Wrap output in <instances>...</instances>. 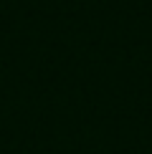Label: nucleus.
I'll list each match as a JSON object with an SVG mask.
<instances>
[]
</instances>
